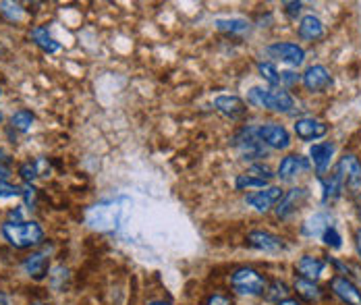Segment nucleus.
Listing matches in <instances>:
<instances>
[{
  "mask_svg": "<svg viewBox=\"0 0 361 305\" xmlns=\"http://www.w3.org/2000/svg\"><path fill=\"white\" fill-rule=\"evenodd\" d=\"M40 167H42V160H29V162H23L21 167H19V175H21V179L25 181V183H32L36 177H40L42 173H40Z\"/></svg>",
  "mask_w": 361,
  "mask_h": 305,
  "instance_id": "28",
  "label": "nucleus"
},
{
  "mask_svg": "<svg viewBox=\"0 0 361 305\" xmlns=\"http://www.w3.org/2000/svg\"><path fill=\"white\" fill-rule=\"evenodd\" d=\"M32 40H34V44H36L38 48H42V50L48 52V54H54V52L60 50V44L50 36L48 27H44V25H36V27L32 29Z\"/></svg>",
  "mask_w": 361,
  "mask_h": 305,
  "instance_id": "19",
  "label": "nucleus"
},
{
  "mask_svg": "<svg viewBox=\"0 0 361 305\" xmlns=\"http://www.w3.org/2000/svg\"><path fill=\"white\" fill-rule=\"evenodd\" d=\"M7 197H21V189L9 183H0V199H7Z\"/></svg>",
  "mask_w": 361,
  "mask_h": 305,
  "instance_id": "32",
  "label": "nucleus"
},
{
  "mask_svg": "<svg viewBox=\"0 0 361 305\" xmlns=\"http://www.w3.org/2000/svg\"><path fill=\"white\" fill-rule=\"evenodd\" d=\"M247 245L258 249V252H264V254H280L284 249V241L274 235V233H268V231H251L247 237H245Z\"/></svg>",
  "mask_w": 361,
  "mask_h": 305,
  "instance_id": "8",
  "label": "nucleus"
},
{
  "mask_svg": "<svg viewBox=\"0 0 361 305\" xmlns=\"http://www.w3.org/2000/svg\"><path fill=\"white\" fill-rule=\"evenodd\" d=\"M11 177V171L7 169V167H3L0 164V179H3V183H7V179Z\"/></svg>",
  "mask_w": 361,
  "mask_h": 305,
  "instance_id": "38",
  "label": "nucleus"
},
{
  "mask_svg": "<svg viewBox=\"0 0 361 305\" xmlns=\"http://www.w3.org/2000/svg\"><path fill=\"white\" fill-rule=\"evenodd\" d=\"M0 13L9 21H19L23 17V7L19 3H0Z\"/></svg>",
  "mask_w": 361,
  "mask_h": 305,
  "instance_id": "29",
  "label": "nucleus"
},
{
  "mask_svg": "<svg viewBox=\"0 0 361 305\" xmlns=\"http://www.w3.org/2000/svg\"><path fill=\"white\" fill-rule=\"evenodd\" d=\"M235 187H237L239 191H245V189H264V187H268V181L256 177V175H251V173H243V175H239V177L235 179Z\"/></svg>",
  "mask_w": 361,
  "mask_h": 305,
  "instance_id": "25",
  "label": "nucleus"
},
{
  "mask_svg": "<svg viewBox=\"0 0 361 305\" xmlns=\"http://www.w3.org/2000/svg\"><path fill=\"white\" fill-rule=\"evenodd\" d=\"M231 286L237 295H247V297H258V295H264L266 286H268V280L264 274H260L258 270L253 268H237L233 274H231Z\"/></svg>",
  "mask_w": 361,
  "mask_h": 305,
  "instance_id": "3",
  "label": "nucleus"
},
{
  "mask_svg": "<svg viewBox=\"0 0 361 305\" xmlns=\"http://www.w3.org/2000/svg\"><path fill=\"white\" fill-rule=\"evenodd\" d=\"M330 289H332V293L345 305H361V291H359V286L351 278H347V276H334L330 280Z\"/></svg>",
  "mask_w": 361,
  "mask_h": 305,
  "instance_id": "10",
  "label": "nucleus"
},
{
  "mask_svg": "<svg viewBox=\"0 0 361 305\" xmlns=\"http://www.w3.org/2000/svg\"><path fill=\"white\" fill-rule=\"evenodd\" d=\"M214 108L233 121L243 119L247 114V104L239 96H219L214 100Z\"/></svg>",
  "mask_w": 361,
  "mask_h": 305,
  "instance_id": "12",
  "label": "nucleus"
},
{
  "mask_svg": "<svg viewBox=\"0 0 361 305\" xmlns=\"http://www.w3.org/2000/svg\"><path fill=\"white\" fill-rule=\"evenodd\" d=\"M34 121H36L34 112L27 110V108H21V110H17V112L11 117V127L17 129V131H21V133H27V131L34 127Z\"/></svg>",
  "mask_w": 361,
  "mask_h": 305,
  "instance_id": "24",
  "label": "nucleus"
},
{
  "mask_svg": "<svg viewBox=\"0 0 361 305\" xmlns=\"http://www.w3.org/2000/svg\"><path fill=\"white\" fill-rule=\"evenodd\" d=\"M256 135L264 145L272 149H286L291 145V135H288V131L282 125H276V123H266L256 127Z\"/></svg>",
  "mask_w": 361,
  "mask_h": 305,
  "instance_id": "5",
  "label": "nucleus"
},
{
  "mask_svg": "<svg viewBox=\"0 0 361 305\" xmlns=\"http://www.w3.org/2000/svg\"><path fill=\"white\" fill-rule=\"evenodd\" d=\"M148 305H169L166 301H152V303H148Z\"/></svg>",
  "mask_w": 361,
  "mask_h": 305,
  "instance_id": "42",
  "label": "nucleus"
},
{
  "mask_svg": "<svg viewBox=\"0 0 361 305\" xmlns=\"http://www.w3.org/2000/svg\"><path fill=\"white\" fill-rule=\"evenodd\" d=\"M295 291L306 301H318L324 295L322 289L316 284V280H308V278H299V276L295 278Z\"/></svg>",
  "mask_w": 361,
  "mask_h": 305,
  "instance_id": "21",
  "label": "nucleus"
},
{
  "mask_svg": "<svg viewBox=\"0 0 361 305\" xmlns=\"http://www.w3.org/2000/svg\"><path fill=\"white\" fill-rule=\"evenodd\" d=\"M308 167H310V164H308V160H306L303 156H299V154H288V156H284V158L280 160V164H278V177H280L282 181H288V179L297 177L299 173H303Z\"/></svg>",
  "mask_w": 361,
  "mask_h": 305,
  "instance_id": "15",
  "label": "nucleus"
},
{
  "mask_svg": "<svg viewBox=\"0 0 361 305\" xmlns=\"http://www.w3.org/2000/svg\"><path fill=\"white\" fill-rule=\"evenodd\" d=\"M322 241L328 245V247H332V249H338L340 245H343V237L338 235V231L334 226H328L326 231H324V235H322Z\"/></svg>",
  "mask_w": 361,
  "mask_h": 305,
  "instance_id": "30",
  "label": "nucleus"
},
{
  "mask_svg": "<svg viewBox=\"0 0 361 305\" xmlns=\"http://www.w3.org/2000/svg\"><path fill=\"white\" fill-rule=\"evenodd\" d=\"M284 191L280 187H264L260 191H253L245 197V202L258 210V212H268L270 208H276V204L282 199Z\"/></svg>",
  "mask_w": 361,
  "mask_h": 305,
  "instance_id": "9",
  "label": "nucleus"
},
{
  "mask_svg": "<svg viewBox=\"0 0 361 305\" xmlns=\"http://www.w3.org/2000/svg\"><path fill=\"white\" fill-rule=\"evenodd\" d=\"M295 133L299 139L303 141H314V139H320L328 133V127L326 123L318 121V119H312V117H306V119H299L295 123Z\"/></svg>",
  "mask_w": 361,
  "mask_h": 305,
  "instance_id": "13",
  "label": "nucleus"
},
{
  "mask_svg": "<svg viewBox=\"0 0 361 305\" xmlns=\"http://www.w3.org/2000/svg\"><path fill=\"white\" fill-rule=\"evenodd\" d=\"M299 80H301V77H299L297 73H293V71H280V88H282V90L299 84Z\"/></svg>",
  "mask_w": 361,
  "mask_h": 305,
  "instance_id": "31",
  "label": "nucleus"
},
{
  "mask_svg": "<svg viewBox=\"0 0 361 305\" xmlns=\"http://www.w3.org/2000/svg\"><path fill=\"white\" fill-rule=\"evenodd\" d=\"M301 82H303L308 92L322 94V92H326L332 86V75H330V71L324 64H312V66L306 69Z\"/></svg>",
  "mask_w": 361,
  "mask_h": 305,
  "instance_id": "6",
  "label": "nucleus"
},
{
  "mask_svg": "<svg viewBox=\"0 0 361 305\" xmlns=\"http://www.w3.org/2000/svg\"><path fill=\"white\" fill-rule=\"evenodd\" d=\"M247 102L272 112H291L295 108L293 96L282 88H251L247 94Z\"/></svg>",
  "mask_w": 361,
  "mask_h": 305,
  "instance_id": "2",
  "label": "nucleus"
},
{
  "mask_svg": "<svg viewBox=\"0 0 361 305\" xmlns=\"http://www.w3.org/2000/svg\"><path fill=\"white\" fill-rule=\"evenodd\" d=\"M274 305H301L297 299H284V301H278V303H274Z\"/></svg>",
  "mask_w": 361,
  "mask_h": 305,
  "instance_id": "39",
  "label": "nucleus"
},
{
  "mask_svg": "<svg viewBox=\"0 0 361 305\" xmlns=\"http://www.w3.org/2000/svg\"><path fill=\"white\" fill-rule=\"evenodd\" d=\"M258 71L262 75V80L270 84V88H278L280 86V71L276 69V64H272V62H260Z\"/></svg>",
  "mask_w": 361,
  "mask_h": 305,
  "instance_id": "26",
  "label": "nucleus"
},
{
  "mask_svg": "<svg viewBox=\"0 0 361 305\" xmlns=\"http://www.w3.org/2000/svg\"><path fill=\"white\" fill-rule=\"evenodd\" d=\"M322 199L324 202H332V199H336L343 191H345V185H343V181H340V177L332 171V175L328 177V179H322Z\"/></svg>",
  "mask_w": 361,
  "mask_h": 305,
  "instance_id": "23",
  "label": "nucleus"
},
{
  "mask_svg": "<svg viewBox=\"0 0 361 305\" xmlns=\"http://www.w3.org/2000/svg\"><path fill=\"white\" fill-rule=\"evenodd\" d=\"M324 23L316 17V15H306L301 21H299V27H297V34L301 40H308V42H316L320 38H324Z\"/></svg>",
  "mask_w": 361,
  "mask_h": 305,
  "instance_id": "18",
  "label": "nucleus"
},
{
  "mask_svg": "<svg viewBox=\"0 0 361 305\" xmlns=\"http://www.w3.org/2000/svg\"><path fill=\"white\" fill-rule=\"evenodd\" d=\"M334 173L340 177L345 189H349L351 193H359L361 191V164H359V160L353 154L343 156L338 160Z\"/></svg>",
  "mask_w": 361,
  "mask_h": 305,
  "instance_id": "4",
  "label": "nucleus"
},
{
  "mask_svg": "<svg viewBox=\"0 0 361 305\" xmlns=\"http://www.w3.org/2000/svg\"><path fill=\"white\" fill-rule=\"evenodd\" d=\"M324 270H326V260L318 256H303L295 264V272L299 274V278H308V280H318L324 274Z\"/></svg>",
  "mask_w": 361,
  "mask_h": 305,
  "instance_id": "14",
  "label": "nucleus"
},
{
  "mask_svg": "<svg viewBox=\"0 0 361 305\" xmlns=\"http://www.w3.org/2000/svg\"><path fill=\"white\" fill-rule=\"evenodd\" d=\"M355 247H357V254L361 258V226L355 231Z\"/></svg>",
  "mask_w": 361,
  "mask_h": 305,
  "instance_id": "37",
  "label": "nucleus"
},
{
  "mask_svg": "<svg viewBox=\"0 0 361 305\" xmlns=\"http://www.w3.org/2000/svg\"><path fill=\"white\" fill-rule=\"evenodd\" d=\"M0 305H11L9 295H7V293H3V291H0Z\"/></svg>",
  "mask_w": 361,
  "mask_h": 305,
  "instance_id": "40",
  "label": "nucleus"
},
{
  "mask_svg": "<svg viewBox=\"0 0 361 305\" xmlns=\"http://www.w3.org/2000/svg\"><path fill=\"white\" fill-rule=\"evenodd\" d=\"M310 156H312V162H314V169L318 173H324L328 167H330V160L334 156V143L330 141H324V143H316L310 147Z\"/></svg>",
  "mask_w": 361,
  "mask_h": 305,
  "instance_id": "16",
  "label": "nucleus"
},
{
  "mask_svg": "<svg viewBox=\"0 0 361 305\" xmlns=\"http://www.w3.org/2000/svg\"><path fill=\"white\" fill-rule=\"evenodd\" d=\"M3 235L15 249H29L44 241V228L38 222H5Z\"/></svg>",
  "mask_w": 361,
  "mask_h": 305,
  "instance_id": "1",
  "label": "nucleus"
},
{
  "mask_svg": "<svg viewBox=\"0 0 361 305\" xmlns=\"http://www.w3.org/2000/svg\"><path fill=\"white\" fill-rule=\"evenodd\" d=\"M306 197H308V191H306L303 187H293L291 191H286V193L282 195V199H280V202L276 204V208H274L276 216H278V218H288L293 212L299 210V206L306 202Z\"/></svg>",
  "mask_w": 361,
  "mask_h": 305,
  "instance_id": "11",
  "label": "nucleus"
},
{
  "mask_svg": "<svg viewBox=\"0 0 361 305\" xmlns=\"http://www.w3.org/2000/svg\"><path fill=\"white\" fill-rule=\"evenodd\" d=\"M0 119H3V114H0Z\"/></svg>",
  "mask_w": 361,
  "mask_h": 305,
  "instance_id": "45",
  "label": "nucleus"
},
{
  "mask_svg": "<svg viewBox=\"0 0 361 305\" xmlns=\"http://www.w3.org/2000/svg\"><path fill=\"white\" fill-rule=\"evenodd\" d=\"M29 305H50V303H29Z\"/></svg>",
  "mask_w": 361,
  "mask_h": 305,
  "instance_id": "43",
  "label": "nucleus"
},
{
  "mask_svg": "<svg viewBox=\"0 0 361 305\" xmlns=\"http://www.w3.org/2000/svg\"><path fill=\"white\" fill-rule=\"evenodd\" d=\"M21 197L25 199L27 206H34L36 204V189L32 187V183H25L23 189H21Z\"/></svg>",
  "mask_w": 361,
  "mask_h": 305,
  "instance_id": "35",
  "label": "nucleus"
},
{
  "mask_svg": "<svg viewBox=\"0 0 361 305\" xmlns=\"http://www.w3.org/2000/svg\"><path fill=\"white\" fill-rule=\"evenodd\" d=\"M23 272L34 280H42L48 274V256L42 252H34L32 256H27L23 260Z\"/></svg>",
  "mask_w": 361,
  "mask_h": 305,
  "instance_id": "17",
  "label": "nucleus"
},
{
  "mask_svg": "<svg viewBox=\"0 0 361 305\" xmlns=\"http://www.w3.org/2000/svg\"><path fill=\"white\" fill-rule=\"evenodd\" d=\"M268 54L272 58H280L282 62L291 64V66H301L306 62V50L293 42H276L268 46Z\"/></svg>",
  "mask_w": 361,
  "mask_h": 305,
  "instance_id": "7",
  "label": "nucleus"
},
{
  "mask_svg": "<svg viewBox=\"0 0 361 305\" xmlns=\"http://www.w3.org/2000/svg\"><path fill=\"white\" fill-rule=\"evenodd\" d=\"M282 7H284V11H286L288 17H297V15L301 13V7H303V5H301V3H284Z\"/></svg>",
  "mask_w": 361,
  "mask_h": 305,
  "instance_id": "36",
  "label": "nucleus"
},
{
  "mask_svg": "<svg viewBox=\"0 0 361 305\" xmlns=\"http://www.w3.org/2000/svg\"><path fill=\"white\" fill-rule=\"evenodd\" d=\"M0 98H3V90H0Z\"/></svg>",
  "mask_w": 361,
  "mask_h": 305,
  "instance_id": "44",
  "label": "nucleus"
},
{
  "mask_svg": "<svg viewBox=\"0 0 361 305\" xmlns=\"http://www.w3.org/2000/svg\"><path fill=\"white\" fill-rule=\"evenodd\" d=\"M216 29L219 32H225V34H245L249 32V21L247 19H241V17H233V19H216L214 21Z\"/></svg>",
  "mask_w": 361,
  "mask_h": 305,
  "instance_id": "22",
  "label": "nucleus"
},
{
  "mask_svg": "<svg viewBox=\"0 0 361 305\" xmlns=\"http://www.w3.org/2000/svg\"><path fill=\"white\" fill-rule=\"evenodd\" d=\"M206 305H233V301H231L227 295L216 293V295H210V297L206 299Z\"/></svg>",
  "mask_w": 361,
  "mask_h": 305,
  "instance_id": "34",
  "label": "nucleus"
},
{
  "mask_svg": "<svg viewBox=\"0 0 361 305\" xmlns=\"http://www.w3.org/2000/svg\"><path fill=\"white\" fill-rule=\"evenodd\" d=\"M328 226H332L328 214H314V216L303 224V233H306L308 237H322Z\"/></svg>",
  "mask_w": 361,
  "mask_h": 305,
  "instance_id": "20",
  "label": "nucleus"
},
{
  "mask_svg": "<svg viewBox=\"0 0 361 305\" xmlns=\"http://www.w3.org/2000/svg\"><path fill=\"white\" fill-rule=\"evenodd\" d=\"M357 214L361 218V191H359V199H357Z\"/></svg>",
  "mask_w": 361,
  "mask_h": 305,
  "instance_id": "41",
  "label": "nucleus"
},
{
  "mask_svg": "<svg viewBox=\"0 0 361 305\" xmlns=\"http://www.w3.org/2000/svg\"><path fill=\"white\" fill-rule=\"evenodd\" d=\"M247 173H251V175L260 177V179H266V181H270L274 177L272 171H270V167H266V164H253Z\"/></svg>",
  "mask_w": 361,
  "mask_h": 305,
  "instance_id": "33",
  "label": "nucleus"
},
{
  "mask_svg": "<svg viewBox=\"0 0 361 305\" xmlns=\"http://www.w3.org/2000/svg\"><path fill=\"white\" fill-rule=\"evenodd\" d=\"M266 297L270 299V301H284V299H288V286L284 284V282H280V280H274V282H270L268 286H266Z\"/></svg>",
  "mask_w": 361,
  "mask_h": 305,
  "instance_id": "27",
  "label": "nucleus"
}]
</instances>
